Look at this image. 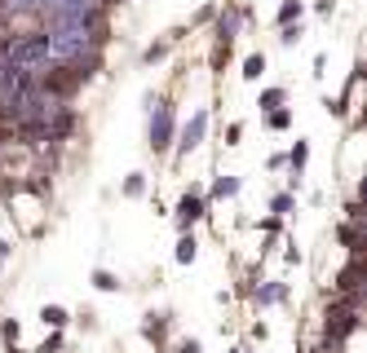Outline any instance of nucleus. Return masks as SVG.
Here are the masks:
<instances>
[{
	"mask_svg": "<svg viewBox=\"0 0 367 353\" xmlns=\"http://www.w3.org/2000/svg\"><path fill=\"white\" fill-rule=\"evenodd\" d=\"M5 58H9L13 66H23V71H44V66H54V58H49V40H44V31H31V36L9 40Z\"/></svg>",
	"mask_w": 367,
	"mask_h": 353,
	"instance_id": "f257e3e1",
	"label": "nucleus"
},
{
	"mask_svg": "<svg viewBox=\"0 0 367 353\" xmlns=\"http://www.w3.org/2000/svg\"><path fill=\"white\" fill-rule=\"evenodd\" d=\"M146 106H151V128H146V142H151L155 155L173 146V132H177V120H173V102H155V97H146Z\"/></svg>",
	"mask_w": 367,
	"mask_h": 353,
	"instance_id": "f03ea898",
	"label": "nucleus"
},
{
	"mask_svg": "<svg viewBox=\"0 0 367 353\" xmlns=\"http://www.w3.org/2000/svg\"><path fill=\"white\" fill-rule=\"evenodd\" d=\"M217 18V44H235V36H239V18H243V9L235 5V0H226V9H217L212 13Z\"/></svg>",
	"mask_w": 367,
	"mask_h": 353,
	"instance_id": "7ed1b4c3",
	"label": "nucleus"
},
{
	"mask_svg": "<svg viewBox=\"0 0 367 353\" xmlns=\"http://www.w3.org/2000/svg\"><path fill=\"white\" fill-rule=\"evenodd\" d=\"M169 323H173V314H146V323H142V335H146V345H155V353L169 349Z\"/></svg>",
	"mask_w": 367,
	"mask_h": 353,
	"instance_id": "20e7f679",
	"label": "nucleus"
},
{
	"mask_svg": "<svg viewBox=\"0 0 367 353\" xmlns=\"http://www.w3.org/2000/svg\"><path fill=\"white\" fill-rule=\"evenodd\" d=\"M199 216H204V194H199V190H186V194H181V204H177V230L191 234V225L199 221Z\"/></svg>",
	"mask_w": 367,
	"mask_h": 353,
	"instance_id": "39448f33",
	"label": "nucleus"
},
{
	"mask_svg": "<svg viewBox=\"0 0 367 353\" xmlns=\"http://www.w3.org/2000/svg\"><path fill=\"white\" fill-rule=\"evenodd\" d=\"M204 132H208V111H195V115H191V124L181 128L177 150H181V155H191V150H195L199 142H204Z\"/></svg>",
	"mask_w": 367,
	"mask_h": 353,
	"instance_id": "423d86ee",
	"label": "nucleus"
},
{
	"mask_svg": "<svg viewBox=\"0 0 367 353\" xmlns=\"http://www.w3.org/2000/svg\"><path fill=\"white\" fill-rule=\"evenodd\" d=\"M253 296H257V305H283V300H288V287H283V283H265Z\"/></svg>",
	"mask_w": 367,
	"mask_h": 353,
	"instance_id": "0eeeda50",
	"label": "nucleus"
},
{
	"mask_svg": "<svg viewBox=\"0 0 367 353\" xmlns=\"http://www.w3.org/2000/svg\"><path fill=\"white\" fill-rule=\"evenodd\" d=\"M283 159H288L292 177H301V173H306V159H310V142H296V146H292V150H288V155H283Z\"/></svg>",
	"mask_w": 367,
	"mask_h": 353,
	"instance_id": "6e6552de",
	"label": "nucleus"
},
{
	"mask_svg": "<svg viewBox=\"0 0 367 353\" xmlns=\"http://www.w3.org/2000/svg\"><path fill=\"white\" fill-rule=\"evenodd\" d=\"M40 318H44V327L62 331V327H66V318H71V314H66L62 305H44V309H40Z\"/></svg>",
	"mask_w": 367,
	"mask_h": 353,
	"instance_id": "1a4fd4ad",
	"label": "nucleus"
},
{
	"mask_svg": "<svg viewBox=\"0 0 367 353\" xmlns=\"http://www.w3.org/2000/svg\"><path fill=\"white\" fill-rule=\"evenodd\" d=\"M239 194V177H217L212 181V199H235Z\"/></svg>",
	"mask_w": 367,
	"mask_h": 353,
	"instance_id": "9d476101",
	"label": "nucleus"
},
{
	"mask_svg": "<svg viewBox=\"0 0 367 353\" xmlns=\"http://www.w3.org/2000/svg\"><path fill=\"white\" fill-rule=\"evenodd\" d=\"M283 102H288V89H279V84H275V89H265V93H261V102H257V106H261V111H279Z\"/></svg>",
	"mask_w": 367,
	"mask_h": 353,
	"instance_id": "9b49d317",
	"label": "nucleus"
},
{
	"mask_svg": "<svg viewBox=\"0 0 367 353\" xmlns=\"http://www.w3.org/2000/svg\"><path fill=\"white\" fill-rule=\"evenodd\" d=\"M301 0H283V5H279V27H288V23H301Z\"/></svg>",
	"mask_w": 367,
	"mask_h": 353,
	"instance_id": "f8f14e48",
	"label": "nucleus"
},
{
	"mask_svg": "<svg viewBox=\"0 0 367 353\" xmlns=\"http://www.w3.org/2000/svg\"><path fill=\"white\" fill-rule=\"evenodd\" d=\"M195 252H199L195 234H181V239H177V265H191V261H195Z\"/></svg>",
	"mask_w": 367,
	"mask_h": 353,
	"instance_id": "ddd939ff",
	"label": "nucleus"
},
{
	"mask_svg": "<svg viewBox=\"0 0 367 353\" xmlns=\"http://www.w3.org/2000/svg\"><path fill=\"white\" fill-rule=\"evenodd\" d=\"M120 194L124 199H138V194H146V173H133L124 186H120Z\"/></svg>",
	"mask_w": 367,
	"mask_h": 353,
	"instance_id": "4468645a",
	"label": "nucleus"
},
{
	"mask_svg": "<svg viewBox=\"0 0 367 353\" xmlns=\"http://www.w3.org/2000/svg\"><path fill=\"white\" fill-rule=\"evenodd\" d=\"M93 287L97 292H120V278H115L111 270H93Z\"/></svg>",
	"mask_w": 367,
	"mask_h": 353,
	"instance_id": "2eb2a0df",
	"label": "nucleus"
},
{
	"mask_svg": "<svg viewBox=\"0 0 367 353\" xmlns=\"http://www.w3.org/2000/svg\"><path fill=\"white\" fill-rule=\"evenodd\" d=\"M265 75V54H253L243 62V80H261Z\"/></svg>",
	"mask_w": 367,
	"mask_h": 353,
	"instance_id": "dca6fc26",
	"label": "nucleus"
},
{
	"mask_svg": "<svg viewBox=\"0 0 367 353\" xmlns=\"http://www.w3.org/2000/svg\"><path fill=\"white\" fill-rule=\"evenodd\" d=\"M288 124H292V111H283V106H279V111H270V115H265V128H275V132H283V128H288Z\"/></svg>",
	"mask_w": 367,
	"mask_h": 353,
	"instance_id": "f3484780",
	"label": "nucleus"
},
{
	"mask_svg": "<svg viewBox=\"0 0 367 353\" xmlns=\"http://www.w3.org/2000/svg\"><path fill=\"white\" fill-rule=\"evenodd\" d=\"M292 204H296V199H292L288 190H283V194H275V199H270V212H275V216H288V212H292Z\"/></svg>",
	"mask_w": 367,
	"mask_h": 353,
	"instance_id": "a211bd4d",
	"label": "nucleus"
},
{
	"mask_svg": "<svg viewBox=\"0 0 367 353\" xmlns=\"http://www.w3.org/2000/svg\"><path fill=\"white\" fill-rule=\"evenodd\" d=\"M296 40H301V23H288L279 31V44H296Z\"/></svg>",
	"mask_w": 367,
	"mask_h": 353,
	"instance_id": "6ab92c4d",
	"label": "nucleus"
},
{
	"mask_svg": "<svg viewBox=\"0 0 367 353\" xmlns=\"http://www.w3.org/2000/svg\"><path fill=\"white\" fill-rule=\"evenodd\" d=\"M0 335H5V345L13 349V345H18V323H13V318H9V323H0Z\"/></svg>",
	"mask_w": 367,
	"mask_h": 353,
	"instance_id": "aec40b11",
	"label": "nucleus"
},
{
	"mask_svg": "<svg viewBox=\"0 0 367 353\" xmlns=\"http://www.w3.org/2000/svg\"><path fill=\"white\" fill-rule=\"evenodd\" d=\"M164 54H169V40H160V44H151V49H146V54H142V62H160Z\"/></svg>",
	"mask_w": 367,
	"mask_h": 353,
	"instance_id": "412c9836",
	"label": "nucleus"
},
{
	"mask_svg": "<svg viewBox=\"0 0 367 353\" xmlns=\"http://www.w3.org/2000/svg\"><path fill=\"white\" fill-rule=\"evenodd\" d=\"M36 353H62V331H54V335H49V340H44Z\"/></svg>",
	"mask_w": 367,
	"mask_h": 353,
	"instance_id": "4be33fe9",
	"label": "nucleus"
},
{
	"mask_svg": "<svg viewBox=\"0 0 367 353\" xmlns=\"http://www.w3.org/2000/svg\"><path fill=\"white\" fill-rule=\"evenodd\" d=\"M239 137H243V124H230L226 128V146H239Z\"/></svg>",
	"mask_w": 367,
	"mask_h": 353,
	"instance_id": "5701e85b",
	"label": "nucleus"
},
{
	"mask_svg": "<svg viewBox=\"0 0 367 353\" xmlns=\"http://www.w3.org/2000/svg\"><path fill=\"white\" fill-rule=\"evenodd\" d=\"M177 353H204V345H199V340H181Z\"/></svg>",
	"mask_w": 367,
	"mask_h": 353,
	"instance_id": "b1692460",
	"label": "nucleus"
},
{
	"mask_svg": "<svg viewBox=\"0 0 367 353\" xmlns=\"http://www.w3.org/2000/svg\"><path fill=\"white\" fill-rule=\"evenodd\" d=\"M5 256H9V243H5V239H0V261H5Z\"/></svg>",
	"mask_w": 367,
	"mask_h": 353,
	"instance_id": "393cba45",
	"label": "nucleus"
},
{
	"mask_svg": "<svg viewBox=\"0 0 367 353\" xmlns=\"http://www.w3.org/2000/svg\"><path fill=\"white\" fill-rule=\"evenodd\" d=\"M9 353H18V349H9Z\"/></svg>",
	"mask_w": 367,
	"mask_h": 353,
	"instance_id": "a878e982",
	"label": "nucleus"
},
{
	"mask_svg": "<svg viewBox=\"0 0 367 353\" xmlns=\"http://www.w3.org/2000/svg\"><path fill=\"white\" fill-rule=\"evenodd\" d=\"M230 353H239V349H230Z\"/></svg>",
	"mask_w": 367,
	"mask_h": 353,
	"instance_id": "bb28decb",
	"label": "nucleus"
}]
</instances>
